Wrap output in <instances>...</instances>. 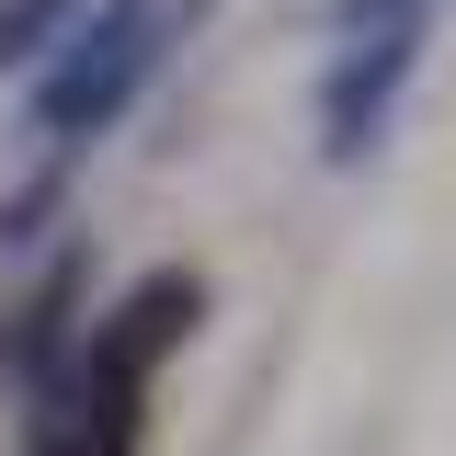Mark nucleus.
I'll use <instances>...</instances> for the list:
<instances>
[{
	"label": "nucleus",
	"instance_id": "f257e3e1",
	"mask_svg": "<svg viewBox=\"0 0 456 456\" xmlns=\"http://www.w3.org/2000/svg\"><path fill=\"white\" fill-rule=\"evenodd\" d=\"M171 23H183V0H92L57 35V57L23 92V126L46 137V160H69V149H92V137L126 126V103L149 92V69L171 57Z\"/></svg>",
	"mask_w": 456,
	"mask_h": 456
},
{
	"label": "nucleus",
	"instance_id": "f03ea898",
	"mask_svg": "<svg viewBox=\"0 0 456 456\" xmlns=\"http://www.w3.org/2000/svg\"><path fill=\"white\" fill-rule=\"evenodd\" d=\"M137 445H149V377L103 365L92 342H69L23 388V456H137Z\"/></svg>",
	"mask_w": 456,
	"mask_h": 456
},
{
	"label": "nucleus",
	"instance_id": "7ed1b4c3",
	"mask_svg": "<svg viewBox=\"0 0 456 456\" xmlns=\"http://www.w3.org/2000/svg\"><path fill=\"white\" fill-rule=\"evenodd\" d=\"M411 80H422V12L365 23V35L331 57V80H320V160H331V171L377 160V149H388V114H399Z\"/></svg>",
	"mask_w": 456,
	"mask_h": 456
},
{
	"label": "nucleus",
	"instance_id": "20e7f679",
	"mask_svg": "<svg viewBox=\"0 0 456 456\" xmlns=\"http://www.w3.org/2000/svg\"><path fill=\"white\" fill-rule=\"evenodd\" d=\"M194 331H206V274H194V263H149L137 285L103 297V320H80V342H92L103 365H126V377H149V388H160V365Z\"/></svg>",
	"mask_w": 456,
	"mask_h": 456
},
{
	"label": "nucleus",
	"instance_id": "39448f33",
	"mask_svg": "<svg viewBox=\"0 0 456 456\" xmlns=\"http://www.w3.org/2000/svg\"><path fill=\"white\" fill-rule=\"evenodd\" d=\"M80 297H92V251H57L46 274L23 285V308H12V331H0V365H12V388H35L57 354L80 342Z\"/></svg>",
	"mask_w": 456,
	"mask_h": 456
},
{
	"label": "nucleus",
	"instance_id": "423d86ee",
	"mask_svg": "<svg viewBox=\"0 0 456 456\" xmlns=\"http://www.w3.org/2000/svg\"><path fill=\"white\" fill-rule=\"evenodd\" d=\"M80 12H92V0H0V69H46Z\"/></svg>",
	"mask_w": 456,
	"mask_h": 456
},
{
	"label": "nucleus",
	"instance_id": "0eeeda50",
	"mask_svg": "<svg viewBox=\"0 0 456 456\" xmlns=\"http://www.w3.org/2000/svg\"><path fill=\"white\" fill-rule=\"evenodd\" d=\"M69 206V160H46L35 183H12L0 194V251H23V240H46V217Z\"/></svg>",
	"mask_w": 456,
	"mask_h": 456
},
{
	"label": "nucleus",
	"instance_id": "6e6552de",
	"mask_svg": "<svg viewBox=\"0 0 456 456\" xmlns=\"http://www.w3.org/2000/svg\"><path fill=\"white\" fill-rule=\"evenodd\" d=\"M354 12H365V23H388V12H411V0H354Z\"/></svg>",
	"mask_w": 456,
	"mask_h": 456
}]
</instances>
